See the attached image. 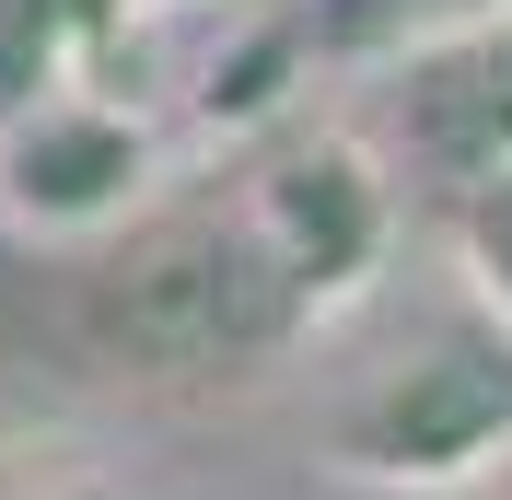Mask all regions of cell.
I'll list each match as a JSON object with an SVG mask.
<instances>
[{
	"instance_id": "cell-1",
	"label": "cell",
	"mask_w": 512,
	"mask_h": 500,
	"mask_svg": "<svg viewBox=\"0 0 512 500\" xmlns=\"http://www.w3.org/2000/svg\"><path fill=\"white\" fill-rule=\"evenodd\" d=\"M70 326L105 384H233L256 361H280L291 338H315L280 268L256 256L233 187H163L152 210H128L117 233L70 245Z\"/></svg>"
},
{
	"instance_id": "cell-2",
	"label": "cell",
	"mask_w": 512,
	"mask_h": 500,
	"mask_svg": "<svg viewBox=\"0 0 512 500\" xmlns=\"http://www.w3.org/2000/svg\"><path fill=\"white\" fill-rule=\"evenodd\" d=\"M501 442H512V326L478 303L384 326L326 407V454L373 489H478Z\"/></svg>"
},
{
	"instance_id": "cell-3",
	"label": "cell",
	"mask_w": 512,
	"mask_h": 500,
	"mask_svg": "<svg viewBox=\"0 0 512 500\" xmlns=\"http://www.w3.org/2000/svg\"><path fill=\"white\" fill-rule=\"evenodd\" d=\"M233 210H245L256 256L280 268V291L303 303V326L373 303L384 256H396V163L338 117H280L233 152Z\"/></svg>"
},
{
	"instance_id": "cell-4",
	"label": "cell",
	"mask_w": 512,
	"mask_h": 500,
	"mask_svg": "<svg viewBox=\"0 0 512 500\" xmlns=\"http://www.w3.org/2000/svg\"><path fill=\"white\" fill-rule=\"evenodd\" d=\"M152 198H163V128L140 117V94L47 82V94H24L0 117V233L94 245Z\"/></svg>"
},
{
	"instance_id": "cell-5",
	"label": "cell",
	"mask_w": 512,
	"mask_h": 500,
	"mask_svg": "<svg viewBox=\"0 0 512 500\" xmlns=\"http://www.w3.org/2000/svg\"><path fill=\"white\" fill-rule=\"evenodd\" d=\"M396 82V117H408V140L443 175H478V163L512 152V24L489 12V24L443 35V47H419V59L384 70Z\"/></svg>"
},
{
	"instance_id": "cell-6",
	"label": "cell",
	"mask_w": 512,
	"mask_h": 500,
	"mask_svg": "<svg viewBox=\"0 0 512 500\" xmlns=\"http://www.w3.org/2000/svg\"><path fill=\"white\" fill-rule=\"evenodd\" d=\"M489 12L501 0H291V35H303V70H396Z\"/></svg>"
},
{
	"instance_id": "cell-7",
	"label": "cell",
	"mask_w": 512,
	"mask_h": 500,
	"mask_svg": "<svg viewBox=\"0 0 512 500\" xmlns=\"http://www.w3.org/2000/svg\"><path fill=\"white\" fill-rule=\"evenodd\" d=\"M82 326H70V268L47 280H12L0 268V396H35V384H82Z\"/></svg>"
},
{
	"instance_id": "cell-8",
	"label": "cell",
	"mask_w": 512,
	"mask_h": 500,
	"mask_svg": "<svg viewBox=\"0 0 512 500\" xmlns=\"http://www.w3.org/2000/svg\"><path fill=\"white\" fill-rule=\"evenodd\" d=\"M443 233H454V291L512 326V152L478 163V175H454V221Z\"/></svg>"
},
{
	"instance_id": "cell-9",
	"label": "cell",
	"mask_w": 512,
	"mask_h": 500,
	"mask_svg": "<svg viewBox=\"0 0 512 500\" xmlns=\"http://www.w3.org/2000/svg\"><path fill=\"white\" fill-rule=\"evenodd\" d=\"M70 59H82V0H0V117L70 82Z\"/></svg>"
},
{
	"instance_id": "cell-10",
	"label": "cell",
	"mask_w": 512,
	"mask_h": 500,
	"mask_svg": "<svg viewBox=\"0 0 512 500\" xmlns=\"http://www.w3.org/2000/svg\"><path fill=\"white\" fill-rule=\"evenodd\" d=\"M0 500H140V489L82 466L70 442H0Z\"/></svg>"
},
{
	"instance_id": "cell-11",
	"label": "cell",
	"mask_w": 512,
	"mask_h": 500,
	"mask_svg": "<svg viewBox=\"0 0 512 500\" xmlns=\"http://www.w3.org/2000/svg\"><path fill=\"white\" fill-rule=\"evenodd\" d=\"M466 500H512V442H501V466H489V477H478Z\"/></svg>"
},
{
	"instance_id": "cell-12",
	"label": "cell",
	"mask_w": 512,
	"mask_h": 500,
	"mask_svg": "<svg viewBox=\"0 0 512 500\" xmlns=\"http://www.w3.org/2000/svg\"><path fill=\"white\" fill-rule=\"evenodd\" d=\"M163 12H245V0H163Z\"/></svg>"
},
{
	"instance_id": "cell-13",
	"label": "cell",
	"mask_w": 512,
	"mask_h": 500,
	"mask_svg": "<svg viewBox=\"0 0 512 500\" xmlns=\"http://www.w3.org/2000/svg\"><path fill=\"white\" fill-rule=\"evenodd\" d=\"M501 24H512V0H501Z\"/></svg>"
}]
</instances>
